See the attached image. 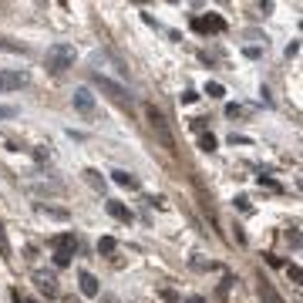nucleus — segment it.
<instances>
[{
	"label": "nucleus",
	"instance_id": "cd10ccee",
	"mask_svg": "<svg viewBox=\"0 0 303 303\" xmlns=\"http://www.w3.org/2000/svg\"><path fill=\"white\" fill-rule=\"evenodd\" d=\"M101 303H118V300H115L112 293H105V296H101Z\"/></svg>",
	"mask_w": 303,
	"mask_h": 303
},
{
	"label": "nucleus",
	"instance_id": "dca6fc26",
	"mask_svg": "<svg viewBox=\"0 0 303 303\" xmlns=\"http://www.w3.org/2000/svg\"><path fill=\"white\" fill-rule=\"evenodd\" d=\"M206 94H209V98H223L226 88L223 84H216V81H209V84H206Z\"/></svg>",
	"mask_w": 303,
	"mask_h": 303
},
{
	"label": "nucleus",
	"instance_id": "6e6552de",
	"mask_svg": "<svg viewBox=\"0 0 303 303\" xmlns=\"http://www.w3.org/2000/svg\"><path fill=\"white\" fill-rule=\"evenodd\" d=\"M112 179L118 182V185H125V189H142V182L135 179L132 172H125V168H115V172H112Z\"/></svg>",
	"mask_w": 303,
	"mask_h": 303
},
{
	"label": "nucleus",
	"instance_id": "39448f33",
	"mask_svg": "<svg viewBox=\"0 0 303 303\" xmlns=\"http://www.w3.org/2000/svg\"><path fill=\"white\" fill-rule=\"evenodd\" d=\"M27 84V74L24 71H0V94L4 91H17Z\"/></svg>",
	"mask_w": 303,
	"mask_h": 303
},
{
	"label": "nucleus",
	"instance_id": "a878e982",
	"mask_svg": "<svg viewBox=\"0 0 303 303\" xmlns=\"http://www.w3.org/2000/svg\"><path fill=\"white\" fill-rule=\"evenodd\" d=\"M296 51H300V44L293 41V44H286V57H296Z\"/></svg>",
	"mask_w": 303,
	"mask_h": 303
},
{
	"label": "nucleus",
	"instance_id": "0eeeda50",
	"mask_svg": "<svg viewBox=\"0 0 303 303\" xmlns=\"http://www.w3.org/2000/svg\"><path fill=\"white\" fill-rule=\"evenodd\" d=\"M192 27H195V31H202V34H206V31L219 34V31L226 27V24L219 21V17H195V21H192Z\"/></svg>",
	"mask_w": 303,
	"mask_h": 303
},
{
	"label": "nucleus",
	"instance_id": "4be33fe9",
	"mask_svg": "<svg viewBox=\"0 0 303 303\" xmlns=\"http://www.w3.org/2000/svg\"><path fill=\"white\" fill-rule=\"evenodd\" d=\"M195 98H199V94H195V91H192V88H185V91H182V105H192V101H195Z\"/></svg>",
	"mask_w": 303,
	"mask_h": 303
},
{
	"label": "nucleus",
	"instance_id": "6ab92c4d",
	"mask_svg": "<svg viewBox=\"0 0 303 303\" xmlns=\"http://www.w3.org/2000/svg\"><path fill=\"white\" fill-rule=\"evenodd\" d=\"M0 256H11V243H7V236H4V226H0Z\"/></svg>",
	"mask_w": 303,
	"mask_h": 303
},
{
	"label": "nucleus",
	"instance_id": "9b49d317",
	"mask_svg": "<svg viewBox=\"0 0 303 303\" xmlns=\"http://www.w3.org/2000/svg\"><path fill=\"white\" fill-rule=\"evenodd\" d=\"M259 300H263V303H283V296L273 290V283L263 280V283H259Z\"/></svg>",
	"mask_w": 303,
	"mask_h": 303
},
{
	"label": "nucleus",
	"instance_id": "423d86ee",
	"mask_svg": "<svg viewBox=\"0 0 303 303\" xmlns=\"http://www.w3.org/2000/svg\"><path fill=\"white\" fill-rule=\"evenodd\" d=\"M78 283H81V293H84V296H91V300H94V296H101V286H98V280H94V273L81 269V273H78Z\"/></svg>",
	"mask_w": 303,
	"mask_h": 303
},
{
	"label": "nucleus",
	"instance_id": "aec40b11",
	"mask_svg": "<svg viewBox=\"0 0 303 303\" xmlns=\"http://www.w3.org/2000/svg\"><path fill=\"white\" fill-rule=\"evenodd\" d=\"M71 256H74V253H67V249H61V253L54 256V263H57V266H67V263H71Z\"/></svg>",
	"mask_w": 303,
	"mask_h": 303
},
{
	"label": "nucleus",
	"instance_id": "4468645a",
	"mask_svg": "<svg viewBox=\"0 0 303 303\" xmlns=\"http://www.w3.org/2000/svg\"><path fill=\"white\" fill-rule=\"evenodd\" d=\"M37 209H41L44 216H51V219H61V223L67 219V209H54V206H37Z\"/></svg>",
	"mask_w": 303,
	"mask_h": 303
},
{
	"label": "nucleus",
	"instance_id": "7ed1b4c3",
	"mask_svg": "<svg viewBox=\"0 0 303 303\" xmlns=\"http://www.w3.org/2000/svg\"><path fill=\"white\" fill-rule=\"evenodd\" d=\"M91 81H94V84H98L101 91H105V94H108V98H115V101H132V94H128V91L122 88V84H118V81H112L108 78V74H98V71H94V74H91Z\"/></svg>",
	"mask_w": 303,
	"mask_h": 303
},
{
	"label": "nucleus",
	"instance_id": "9d476101",
	"mask_svg": "<svg viewBox=\"0 0 303 303\" xmlns=\"http://www.w3.org/2000/svg\"><path fill=\"white\" fill-rule=\"evenodd\" d=\"M47 243H51V246H57V249H67V253H74V246H78V239H74V236H71V233L51 236V239H47Z\"/></svg>",
	"mask_w": 303,
	"mask_h": 303
},
{
	"label": "nucleus",
	"instance_id": "2eb2a0df",
	"mask_svg": "<svg viewBox=\"0 0 303 303\" xmlns=\"http://www.w3.org/2000/svg\"><path fill=\"white\" fill-rule=\"evenodd\" d=\"M84 179H88L91 185H94V189H101V192H105V179H101V175L94 172V168H84Z\"/></svg>",
	"mask_w": 303,
	"mask_h": 303
},
{
	"label": "nucleus",
	"instance_id": "412c9836",
	"mask_svg": "<svg viewBox=\"0 0 303 303\" xmlns=\"http://www.w3.org/2000/svg\"><path fill=\"white\" fill-rule=\"evenodd\" d=\"M0 118H17V108L14 105H0Z\"/></svg>",
	"mask_w": 303,
	"mask_h": 303
},
{
	"label": "nucleus",
	"instance_id": "20e7f679",
	"mask_svg": "<svg viewBox=\"0 0 303 303\" xmlns=\"http://www.w3.org/2000/svg\"><path fill=\"white\" fill-rule=\"evenodd\" d=\"M71 101H74V108H78L81 115H94L98 112V101H94L91 88H78L74 94H71Z\"/></svg>",
	"mask_w": 303,
	"mask_h": 303
},
{
	"label": "nucleus",
	"instance_id": "c756f323",
	"mask_svg": "<svg viewBox=\"0 0 303 303\" xmlns=\"http://www.w3.org/2000/svg\"><path fill=\"white\" fill-rule=\"evenodd\" d=\"M24 303H34V300H24Z\"/></svg>",
	"mask_w": 303,
	"mask_h": 303
},
{
	"label": "nucleus",
	"instance_id": "f257e3e1",
	"mask_svg": "<svg viewBox=\"0 0 303 303\" xmlns=\"http://www.w3.org/2000/svg\"><path fill=\"white\" fill-rule=\"evenodd\" d=\"M44 64H47L51 74H64L67 67H74V47L64 44V41H61V44H51V47H47Z\"/></svg>",
	"mask_w": 303,
	"mask_h": 303
},
{
	"label": "nucleus",
	"instance_id": "393cba45",
	"mask_svg": "<svg viewBox=\"0 0 303 303\" xmlns=\"http://www.w3.org/2000/svg\"><path fill=\"white\" fill-rule=\"evenodd\" d=\"M236 206H239L243 213H249V199H246V195H239V199H236Z\"/></svg>",
	"mask_w": 303,
	"mask_h": 303
},
{
	"label": "nucleus",
	"instance_id": "f8f14e48",
	"mask_svg": "<svg viewBox=\"0 0 303 303\" xmlns=\"http://www.w3.org/2000/svg\"><path fill=\"white\" fill-rule=\"evenodd\" d=\"M37 286L47 290V293H54L57 290V276H54V273H37Z\"/></svg>",
	"mask_w": 303,
	"mask_h": 303
},
{
	"label": "nucleus",
	"instance_id": "b1692460",
	"mask_svg": "<svg viewBox=\"0 0 303 303\" xmlns=\"http://www.w3.org/2000/svg\"><path fill=\"white\" fill-rule=\"evenodd\" d=\"M229 142H233V145H249V138H246V135H229Z\"/></svg>",
	"mask_w": 303,
	"mask_h": 303
},
{
	"label": "nucleus",
	"instance_id": "f3484780",
	"mask_svg": "<svg viewBox=\"0 0 303 303\" xmlns=\"http://www.w3.org/2000/svg\"><path fill=\"white\" fill-rule=\"evenodd\" d=\"M199 148H202V152H216V138H213V135H202Z\"/></svg>",
	"mask_w": 303,
	"mask_h": 303
},
{
	"label": "nucleus",
	"instance_id": "f03ea898",
	"mask_svg": "<svg viewBox=\"0 0 303 303\" xmlns=\"http://www.w3.org/2000/svg\"><path fill=\"white\" fill-rule=\"evenodd\" d=\"M145 118H148V125H152V132L162 138V145H165V148H175V142H172V132H168V125H165V115L158 112L155 105H148V108H145Z\"/></svg>",
	"mask_w": 303,
	"mask_h": 303
},
{
	"label": "nucleus",
	"instance_id": "1a4fd4ad",
	"mask_svg": "<svg viewBox=\"0 0 303 303\" xmlns=\"http://www.w3.org/2000/svg\"><path fill=\"white\" fill-rule=\"evenodd\" d=\"M108 213H112L118 223H132V219H135L132 209H128V206H122V202H115V199H108Z\"/></svg>",
	"mask_w": 303,
	"mask_h": 303
},
{
	"label": "nucleus",
	"instance_id": "a211bd4d",
	"mask_svg": "<svg viewBox=\"0 0 303 303\" xmlns=\"http://www.w3.org/2000/svg\"><path fill=\"white\" fill-rule=\"evenodd\" d=\"M158 296H162L165 303H182V300H179V293H175V290H168V286H165V290H158Z\"/></svg>",
	"mask_w": 303,
	"mask_h": 303
},
{
	"label": "nucleus",
	"instance_id": "5701e85b",
	"mask_svg": "<svg viewBox=\"0 0 303 303\" xmlns=\"http://www.w3.org/2000/svg\"><path fill=\"white\" fill-rule=\"evenodd\" d=\"M286 273H290V280H293V283H300V280H303V273H300V266H286Z\"/></svg>",
	"mask_w": 303,
	"mask_h": 303
},
{
	"label": "nucleus",
	"instance_id": "c85d7f7f",
	"mask_svg": "<svg viewBox=\"0 0 303 303\" xmlns=\"http://www.w3.org/2000/svg\"><path fill=\"white\" fill-rule=\"evenodd\" d=\"M185 303H206V300H202V296H189V300H185Z\"/></svg>",
	"mask_w": 303,
	"mask_h": 303
},
{
	"label": "nucleus",
	"instance_id": "ddd939ff",
	"mask_svg": "<svg viewBox=\"0 0 303 303\" xmlns=\"http://www.w3.org/2000/svg\"><path fill=\"white\" fill-rule=\"evenodd\" d=\"M115 249H118V243H115L112 236H101V239H98V253H105V256H112Z\"/></svg>",
	"mask_w": 303,
	"mask_h": 303
},
{
	"label": "nucleus",
	"instance_id": "bb28decb",
	"mask_svg": "<svg viewBox=\"0 0 303 303\" xmlns=\"http://www.w3.org/2000/svg\"><path fill=\"white\" fill-rule=\"evenodd\" d=\"M11 300H14V303H24V296H21V290H14V293H11Z\"/></svg>",
	"mask_w": 303,
	"mask_h": 303
}]
</instances>
